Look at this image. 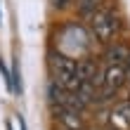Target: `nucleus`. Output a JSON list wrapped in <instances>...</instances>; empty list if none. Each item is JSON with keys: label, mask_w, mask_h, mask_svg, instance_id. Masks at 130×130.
<instances>
[{"label": "nucleus", "mask_w": 130, "mask_h": 130, "mask_svg": "<svg viewBox=\"0 0 130 130\" xmlns=\"http://www.w3.org/2000/svg\"><path fill=\"white\" fill-rule=\"evenodd\" d=\"M90 47H92V40H90V33L83 28L80 24H73L69 21L59 28L57 33V52L71 57V59H80L90 55Z\"/></svg>", "instance_id": "nucleus-1"}, {"label": "nucleus", "mask_w": 130, "mask_h": 130, "mask_svg": "<svg viewBox=\"0 0 130 130\" xmlns=\"http://www.w3.org/2000/svg\"><path fill=\"white\" fill-rule=\"evenodd\" d=\"M90 31H92V36L99 43L106 45V43H111L113 38L118 36V31H121V17L116 14V10H113L111 5L102 3L99 10L90 17Z\"/></svg>", "instance_id": "nucleus-2"}, {"label": "nucleus", "mask_w": 130, "mask_h": 130, "mask_svg": "<svg viewBox=\"0 0 130 130\" xmlns=\"http://www.w3.org/2000/svg\"><path fill=\"white\" fill-rule=\"evenodd\" d=\"M50 71H52V80H57L59 85L69 92H76L80 85L78 71H76V59L62 55V52H52L50 55Z\"/></svg>", "instance_id": "nucleus-3"}, {"label": "nucleus", "mask_w": 130, "mask_h": 130, "mask_svg": "<svg viewBox=\"0 0 130 130\" xmlns=\"http://www.w3.org/2000/svg\"><path fill=\"white\" fill-rule=\"evenodd\" d=\"M109 123L113 130H130V99L118 102L109 113Z\"/></svg>", "instance_id": "nucleus-4"}, {"label": "nucleus", "mask_w": 130, "mask_h": 130, "mask_svg": "<svg viewBox=\"0 0 130 130\" xmlns=\"http://www.w3.org/2000/svg\"><path fill=\"white\" fill-rule=\"evenodd\" d=\"M104 62L106 64H123L128 69L130 62V47L123 43H106V50H104Z\"/></svg>", "instance_id": "nucleus-5"}, {"label": "nucleus", "mask_w": 130, "mask_h": 130, "mask_svg": "<svg viewBox=\"0 0 130 130\" xmlns=\"http://www.w3.org/2000/svg\"><path fill=\"white\" fill-rule=\"evenodd\" d=\"M55 111H57V118L64 130H83L85 128L80 111H76V109H55Z\"/></svg>", "instance_id": "nucleus-6"}, {"label": "nucleus", "mask_w": 130, "mask_h": 130, "mask_svg": "<svg viewBox=\"0 0 130 130\" xmlns=\"http://www.w3.org/2000/svg\"><path fill=\"white\" fill-rule=\"evenodd\" d=\"M76 71H78V78L80 83H95V76L99 73V66L92 57H80L78 62H76Z\"/></svg>", "instance_id": "nucleus-7"}, {"label": "nucleus", "mask_w": 130, "mask_h": 130, "mask_svg": "<svg viewBox=\"0 0 130 130\" xmlns=\"http://www.w3.org/2000/svg\"><path fill=\"white\" fill-rule=\"evenodd\" d=\"M73 3H76V10H78L80 17L90 19V17L99 10V5H102L104 0H73Z\"/></svg>", "instance_id": "nucleus-8"}, {"label": "nucleus", "mask_w": 130, "mask_h": 130, "mask_svg": "<svg viewBox=\"0 0 130 130\" xmlns=\"http://www.w3.org/2000/svg\"><path fill=\"white\" fill-rule=\"evenodd\" d=\"M12 90H14V92H21V76H19L17 62H14V69H12Z\"/></svg>", "instance_id": "nucleus-9"}, {"label": "nucleus", "mask_w": 130, "mask_h": 130, "mask_svg": "<svg viewBox=\"0 0 130 130\" xmlns=\"http://www.w3.org/2000/svg\"><path fill=\"white\" fill-rule=\"evenodd\" d=\"M73 0H52V7L55 10H66V7H71Z\"/></svg>", "instance_id": "nucleus-10"}, {"label": "nucleus", "mask_w": 130, "mask_h": 130, "mask_svg": "<svg viewBox=\"0 0 130 130\" xmlns=\"http://www.w3.org/2000/svg\"><path fill=\"white\" fill-rule=\"evenodd\" d=\"M128 99H130V76H128Z\"/></svg>", "instance_id": "nucleus-11"}, {"label": "nucleus", "mask_w": 130, "mask_h": 130, "mask_svg": "<svg viewBox=\"0 0 130 130\" xmlns=\"http://www.w3.org/2000/svg\"><path fill=\"white\" fill-rule=\"evenodd\" d=\"M62 130H64V128H62Z\"/></svg>", "instance_id": "nucleus-12"}]
</instances>
